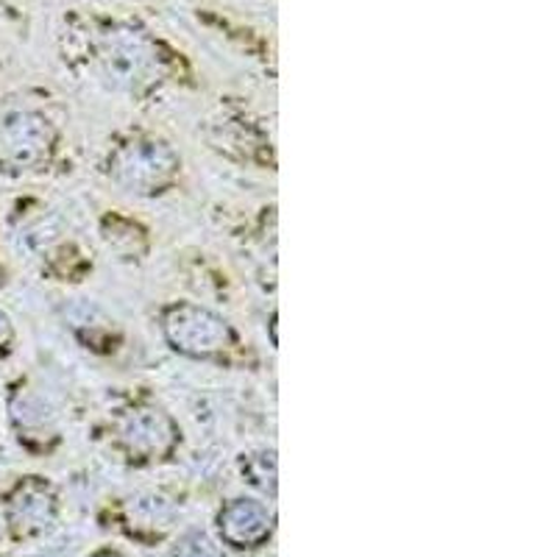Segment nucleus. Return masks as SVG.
I'll return each instance as SVG.
<instances>
[{
    "instance_id": "1a4fd4ad",
    "label": "nucleus",
    "mask_w": 557,
    "mask_h": 557,
    "mask_svg": "<svg viewBox=\"0 0 557 557\" xmlns=\"http://www.w3.org/2000/svg\"><path fill=\"white\" fill-rule=\"evenodd\" d=\"M12 321L7 318V312H0V348H7L12 343Z\"/></svg>"
},
{
    "instance_id": "0eeeda50",
    "label": "nucleus",
    "mask_w": 557,
    "mask_h": 557,
    "mask_svg": "<svg viewBox=\"0 0 557 557\" xmlns=\"http://www.w3.org/2000/svg\"><path fill=\"white\" fill-rule=\"evenodd\" d=\"M9 516H12L14 530L23 535L39 532L53 519V494L51 487L39 480H28L17 487V494L9 502Z\"/></svg>"
},
{
    "instance_id": "f03ea898",
    "label": "nucleus",
    "mask_w": 557,
    "mask_h": 557,
    "mask_svg": "<svg viewBox=\"0 0 557 557\" xmlns=\"http://www.w3.org/2000/svg\"><path fill=\"white\" fill-rule=\"evenodd\" d=\"M57 151V126L34 107L7 103L0 109V165L26 173L48 165Z\"/></svg>"
},
{
    "instance_id": "39448f33",
    "label": "nucleus",
    "mask_w": 557,
    "mask_h": 557,
    "mask_svg": "<svg viewBox=\"0 0 557 557\" xmlns=\"http://www.w3.org/2000/svg\"><path fill=\"white\" fill-rule=\"evenodd\" d=\"M117 444L134 460H162L178 444V430L168 412L157 407H134L117 424Z\"/></svg>"
},
{
    "instance_id": "6e6552de",
    "label": "nucleus",
    "mask_w": 557,
    "mask_h": 557,
    "mask_svg": "<svg viewBox=\"0 0 557 557\" xmlns=\"http://www.w3.org/2000/svg\"><path fill=\"white\" fill-rule=\"evenodd\" d=\"M171 557H223L221 546H215V541L203 535V532H187L182 541L176 544Z\"/></svg>"
},
{
    "instance_id": "f257e3e1",
    "label": "nucleus",
    "mask_w": 557,
    "mask_h": 557,
    "mask_svg": "<svg viewBox=\"0 0 557 557\" xmlns=\"http://www.w3.org/2000/svg\"><path fill=\"white\" fill-rule=\"evenodd\" d=\"M96 73L117 92L143 96L162 78L165 59L148 34L132 26H109L89 45Z\"/></svg>"
},
{
    "instance_id": "20e7f679",
    "label": "nucleus",
    "mask_w": 557,
    "mask_h": 557,
    "mask_svg": "<svg viewBox=\"0 0 557 557\" xmlns=\"http://www.w3.org/2000/svg\"><path fill=\"white\" fill-rule=\"evenodd\" d=\"M162 335L173 351L196 360H209L235 346V330L226 318L198 305H173L162 312Z\"/></svg>"
},
{
    "instance_id": "7ed1b4c3",
    "label": "nucleus",
    "mask_w": 557,
    "mask_h": 557,
    "mask_svg": "<svg viewBox=\"0 0 557 557\" xmlns=\"http://www.w3.org/2000/svg\"><path fill=\"white\" fill-rule=\"evenodd\" d=\"M182 159L168 146L165 139L134 137L117 146L109 157V176L121 184L123 190L137 196H157L171 187Z\"/></svg>"
},
{
    "instance_id": "423d86ee",
    "label": "nucleus",
    "mask_w": 557,
    "mask_h": 557,
    "mask_svg": "<svg viewBox=\"0 0 557 557\" xmlns=\"http://www.w3.org/2000/svg\"><path fill=\"white\" fill-rule=\"evenodd\" d=\"M218 530H221V539L228 546L251 549V546H260L271 535V513L260 502L235 499L228 502L221 516H218Z\"/></svg>"
},
{
    "instance_id": "9d476101",
    "label": "nucleus",
    "mask_w": 557,
    "mask_h": 557,
    "mask_svg": "<svg viewBox=\"0 0 557 557\" xmlns=\"http://www.w3.org/2000/svg\"><path fill=\"white\" fill-rule=\"evenodd\" d=\"M92 557H123L121 552H112V549H103V552H98V555H92Z\"/></svg>"
}]
</instances>
